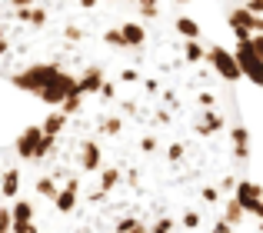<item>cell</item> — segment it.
Listing matches in <instances>:
<instances>
[{
	"mask_svg": "<svg viewBox=\"0 0 263 233\" xmlns=\"http://www.w3.org/2000/svg\"><path fill=\"white\" fill-rule=\"evenodd\" d=\"M243 77L186 7L163 13L140 57L60 104L80 127L73 170L50 173L110 230H230L243 223L250 133Z\"/></svg>",
	"mask_w": 263,
	"mask_h": 233,
	"instance_id": "cell-1",
	"label": "cell"
},
{
	"mask_svg": "<svg viewBox=\"0 0 263 233\" xmlns=\"http://www.w3.org/2000/svg\"><path fill=\"white\" fill-rule=\"evenodd\" d=\"M240 73L263 90V0H217Z\"/></svg>",
	"mask_w": 263,
	"mask_h": 233,
	"instance_id": "cell-2",
	"label": "cell"
},
{
	"mask_svg": "<svg viewBox=\"0 0 263 233\" xmlns=\"http://www.w3.org/2000/svg\"><path fill=\"white\" fill-rule=\"evenodd\" d=\"M240 207H243V220L263 227V183H257L253 177H247V183L240 187Z\"/></svg>",
	"mask_w": 263,
	"mask_h": 233,
	"instance_id": "cell-3",
	"label": "cell"
},
{
	"mask_svg": "<svg viewBox=\"0 0 263 233\" xmlns=\"http://www.w3.org/2000/svg\"><path fill=\"white\" fill-rule=\"evenodd\" d=\"M40 133H44V127H40V123L24 127V130H20V137L13 140V153H17L20 160H30L33 150H37V143H40Z\"/></svg>",
	"mask_w": 263,
	"mask_h": 233,
	"instance_id": "cell-4",
	"label": "cell"
},
{
	"mask_svg": "<svg viewBox=\"0 0 263 233\" xmlns=\"http://www.w3.org/2000/svg\"><path fill=\"white\" fill-rule=\"evenodd\" d=\"M0 193H4V200H13V197H20V170L10 167L0 173Z\"/></svg>",
	"mask_w": 263,
	"mask_h": 233,
	"instance_id": "cell-5",
	"label": "cell"
},
{
	"mask_svg": "<svg viewBox=\"0 0 263 233\" xmlns=\"http://www.w3.org/2000/svg\"><path fill=\"white\" fill-rule=\"evenodd\" d=\"M0 230H13V213H10V203H4V207H0Z\"/></svg>",
	"mask_w": 263,
	"mask_h": 233,
	"instance_id": "cell-6",
	"label": "cell"
},
{
	"mask_svg": "<svg viewBox=\"0 0 263 233\" xmlns=\"http://www.w3.org/2000/svg\"><path fill=\"white\" fill-rule=\"evenodd\" d=\"M170 4H177V7H186V10H190V7L197 4V0H170ZM213 4H217V0H213Z\"/></svg>",
	"mask_w": 263,
	"mask_h": 233,
	"instance_id": "cell-7",
	"label": "cell"
},
{
	"mask_svg": "<svg viewBox=\"0 0 263 233\" xmlns=\"http://www.w3.org/2000/svg\"><path fill=\"white\" fill-rule=\"evenodd\" d=\"M10 7H24V4H33V0H7Z\"/></svg>",
	"mask_w": 263,
	"mask_h": 233,
	"instance_id": "cell-8",
	"label": "cell"
}]
</instances>
